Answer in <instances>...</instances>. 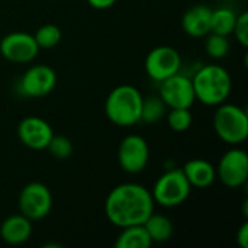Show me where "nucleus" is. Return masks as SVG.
Here are the masks:
<instances>
[{
  "mask_svg": "<svg viewBox=\"0 0 248 248\" xmlns=\"http://www.w3.org/2000/svg\"><path fill=\"white\" fill-rule=\"evenodd\" d=\"M153 212V195L145 186L138 183L118 185L105 201V215L118 228L142 225Z\"/></svg>",
  "mask_w": 248,
  "mask_h": 248,
  "instance_id": "f257e3e1",
  "label": "nucleus"
},
{
  "mask_svg": "<svg viewBox=\"0 0 248 248\" xmlns=\"http://www.w3.org/2000/svg\"><path fill=\"white\" fill-rule=\"evenodd\" d=\"M195 97L206 106H218L224 103L232 89V80L224 67L208 64L201 67L192 77Z\"/></svg>",
  "mask_w": 248,
  "mask_h": 248,
  "instance_id": "f03ea898",
  "label": "nucleus"
},
{
  "mask_svg": "<svg viewBox=\"0 0 248 248\" xmlns=\"http://www.w3.org/2000/svg\"><path fill=\"white\" fill-rule=\"evenodd\" d=\"M141 106V92L131 84H121L108 94L105 102V113L112 124L128 128L140 122Z\"/></svg>",
  "mask_w": 248,
  "mask_h": 248,
  "instance_id": "7ed1b4c3",
  "label": "nucleus"
},
{
  "mask_svg": "<svg viewBox=\"0 0 248 248\" xmlns=\"http://www.w3.org/2000/svg\"><path fill=\"white\" fill-rule=\"evenodd\" d=\"M214 129L225 144L237 145L244 142L248 137V115L246 109L225 102L218 105L214 115Z\"/></svg>",
  "mask_w": 248,
  "mask_h": 248,
  "instance_id": "20e7f679",
  "label": "nucleus"
},
{
  "mask_svg": "<svg viewBox=\"0 0 248 248\" xmlns=\"http://www.w3.org/2000/svg\"><path fill=\"white\" fill-rule=\"evenodd\" d=\"M192 186L189 185L182 169H171L163 173L151 190L154 203L164 208H176L182 205L190 195Z\"/></svg>",
  "mask_w": 248,
  "mask_h": 248,
  "instance_id": "39448f33",
  "label": "nucleus"
},
{
  "mask_svg": "<svg viewBox=\"0 0 248 248\" xmlns=\"http://www.w3.org/2000/svg\"><path fill=\"white\" fill-rule=\"evenodd\" d=\"M52 209L51 190L39 182L28 183L19 195V211L31 221H39L48 217Z\"/></svg>",
  "mask_w": 248,
  "mask_h": 248,
  "instance_id": "423d86ee",
  "label": "nucleus"
},
{
  "mask_svg": "<svg viewBox=\"0 0 248 248\" xmlns=\"http://www.w3.org/2000/svg\"><path fill=\"white\" fill-rule=\"evenodd\" d=\"M217 177L230 189L241 187L248 179V155L241 148H231L222 154L218 167Z\"/></svg>",
  "mask_w": 248,
  "mask_h": 248,
  "instance_id": "0eeeda50",
  "label": "nucleus"
},
{
  "mask_svg": "<svg viewBox=\"0 0 248 248\" xmlns=\"http://www.w3.org/2000/svg\"><path fill=\"white\" fill-rule=\"evenodd\" d=\"M145 71L154 81H163L167 77L179 73L182 67V57L179 51L169 45L153 48L145 57Z\"/></svg>",
  "mask_w": 248,
  "mask_h": 248,
  "instance_id": "6e6552de",
  "label": "nucleus"
},
{
  "mask_svg": "<svg viewBox=\"0 0 248 248\" xmlns=\"http://www.w3.org/2000/svg\"><path fill=\"white\" fill-rule=\"evenodd\" d=\"M158 96L163 99L167 108H187L190 109L196 102L192 78L176 73L166 80L160 81Z\"/></svg>",
  "mask_w": 248,
  "mask_h": 248,
  "instance_id": "1a4fd4ad",
  "label": "nucleus"
},
{
  "mask_svg": "<svg viewBox=\"0 0 248 248\" xmlns=\"http://www.w3.org/2000/svg\"><path fill=\"white\" fill-rule=\"evenodd\" d=\"M57 86V74L54 68L45 64L29 67L19 80L17 90L25 97H44Z\"/></svg>",
  "mask_w": 248,
  "mask_h": 248,
  "instance_id": "9d476101",
  "label": "nucleus"
},
{
  "mask_svg": "<svg viewBox=\"0 0 248 248\" xmlns=\"http://www.w3.org/2000/svg\"><path fill=\"white\" fill-rule=\"evenodd\" d=\"M150 160V148L147 141L135 134L126 135L118 148V161L124 171L129 174L141 173Z\"/></svg>",
  "mask_w": 248,
  "mask_h": 248,
  "instance_id": "9b49d317",
  "label": "nucleus"
},
{
  "mask_svg": "<svg viewBox=\"0 0 248 248\" xmlns=\"http://www.w3.org/2000/svg\"><path fill=\"white\" fill-rule=\"evenodd\" d=\"M38 52L39 46L33 35L26 32H12L0 41V54L10 62H31L36 58Z\"/></svg>",
  "mask_w": 248,
  "mask_h": 248,
  "instance_id": "f8f14e48",
  "label": "nucleus"
},
{
  "mask_svg": "<svg viewBox=\"0 0 248 248\" xmlns=\"http://www.w3.org/2000/svg\"><path fill=\"white\" fill-rule=\"evenodd\" d=\"M52 135L51 125L39 116H26L17 125L20 142L31 150H45Z\"/></svg>",
  "mask_w": 248,
  "mask_h": 248,
  "instance_id": "ddd939ff",
  "label": "nucleus"
},
{
  "mask_svg": "<svg viewBox=\"0 0 248 248\" xmlns=\"http://www.w3.org/2000/svg\"><path fill=\"white\" fill-rule=\"evenodd\" d=\"M32 235V221L22 214L7 217L0 225V237L9 246H20Z\"/></svg>",
  "mask_w": 248,
  "mask_h": 248,
  "instance_id": "4468645a",
  "label": "nucleus"
},
{
  "mask_svg": "<svg viewBox=\"0 0 248 248\" xmlns=\"http://www.w3.org/2000/svg\"><path fill=\"white\" fill-rule=\"evenodd\" d=\"M212 9L206 4H196L189 7L182 17L183 31L193 38H202L211 32Z\"/></svg>",
  "mask_w": 248,
  "mask_h": 248,
  "instance_id": "2eb2a0df",
  "label": "nucleus"
},
{
  "mask_svg": "<svg viewBox=\"0 0 248 248\" xmlns=\"http://www.w3.org/2000/svg\"><path fill=\"white\" fill-rule=\"evenodd\" d=\"M183 173L192 187L206 189L217 179V169L206 160L195 158L183 166Z\"/></svg>",
  "mask_w": 248,
  "mask_h": 248,
  "instance_id": "dca6fc26",
  "label": "nucleus"
},
{
  "mask_svg": "<svg viewBox=\"0 0 248 248\" xmlns=\"http://www.w3.org/2000/svg\"><path fill=\"white\" fill-rule=\"evenodd\" d=\"M121 230L122 231L115 241L116 248H150L153 246V241L144 225H132Z\"/></svg>",
  "mask_w": 248,
  "mask_h": 248,
  "instance_id": "f3484780",
  "label": "nucleus"
},
{
  "mask_svg": "<svg viewBox=\"0 0 248 248\" xmlns=\"http://www.w3.org/2000/svg\"><path fill=\"white\" fill-rule=\"evenodd\" d=\"M153 243H166L173 235L171 221L161 214H151L142 224Z\"/></svg>",
  "mask_w": 248,
  "mask_h": 248,
  "instance_id": "a211bd4d",
  "label": "nucleus"
},
{
  "mask_svg": "<svg viewBox=\"0 0 248 248\" xmlns=\"http://www.w3.org/2000/svg\"><path fill=\"white\" fill-rule=\"evenodd\" d=\"M237 13L230 7H218L211 15V32L228 36L234 31Z\"/></svg>",
  "mask_w": 248,
  "mask_h": 248,
  "instance_id": "6ab92c4d",
  "label": "nucleus"
},
{
  "mask_svg": "<svg viewBox=\"0 0 248 248\" xmlns=\"http://www.w3.org/2000/svg\"><path fill=\"white\" fill-rule=\"evenodd\" d=\"M166 112H167V106L160 96L151 94V96L142 97L140 122H144V124L160 122L166 116Z\"/></svg>",
  "mask_w": 248,
  "mask_h": 248,
  "instance_id": "aec40b11",
  "label": "nucleus"
},
{
  "mask_svg": "<svg viewBox=\"0 0 248 248\" xmlns=\"http://www.w3.org/2000/svg\"><path fill=\"white\" fill-rule=\"evenodd\" d=\"M61 36H62L61 29L54 23L42 25L41 28L36 29V32L33 35L38 46L44 48V49H49V48H54L55 45H58V42L61 41Z\"/></svg>",
  "mask_w": 248,
  "mask_h": 248,
  "instance_id": "412c9836",
  "label": "nucleus"
},
{
  "mask_svg": "<svg viewBox=\"0 0 248 248\" xmlns=\"http://www.w3.org/2000/svg\"><path fill=\"white\" fill-rule=\"evenodd\" d=\"M193 115L187 108H173L167 113V124L174 132H185L192 126Z\"/></svg>",
  "mask_w": 248,
  "mask_h": 248,
  "instance_id": "4be33fe9",
  "label": "nucleus"
},
{
  "mask_svg": "<svg viewBox=\"0 0 248 248\" xmlns=\"http://www.w3.org/2000/svg\"><path fill=\"white\" fill-rule=\"evenodd\" d=\"M230 41L227 36L224 35H218V33H212L206 38V42H205V49H206V54L214 58V60H219V58H224L228 52H230Z\"/></svg>",
  "mask_w": 248,
  "mask_h": 248,
  "instance_id": "5701e85b",
  "label": "nucleus"
},
{
  "mask_svg": "<svg viewBox=\"0 0 248 248\" xmlns=\"http://www.w3.org/2000/svg\"><path fill=\"white\" fill-rule=\"evenodd\" d=\"M45 150H48L51 155L58 160H67L73 154V144L64 135H52Z\"/></svg>",
  "mask_w": 248,
  "mask_h": 248,
  "instance_id": "b1692460",
  "label": "nucleus"
},
{
  "mask_svg": "<svg viewBox=\"0 0 248 248\" xmlns=\"http://www.w3.org/2000/svg\"><path fill=\"white\" fill-rule=\"evenodd\" d=\"M232 33L237 36V41L244 46H248V12H241L237 15V20L234 25Z\"/></svg>",
  "mask_w": 248,
  "mask_h": 248,
  "instance_id": "393cba45",
  "label": "nucleus"
},
{
  "mask_svg": "<svg viewBox=\"0 0 248 248\" xmlns=\"http://www.w3.org/2000/svg\"><path fill=\"white\" fill-rule=\"evenodd\" d=\"M237 243L241 248H248V222L244 221L237 231Z\"/></svg>",
  "mask_w": 248,
  "mask_h": 248,
  "instance_id": "a878e982",
  "label": "nucleus"
},
{
  "mask_svg": "<svg viewBox=\"0 0 248 248\" xmlns=\"http://www.w3.org/2000/svg\"><path fill=\"white\" fill-rule=\"evenodd\" d=\"M87 3H89L93 9L105 10V9L112 7V6L116 3V0H87Z\"/></svg>",
  "mask_w": 248,
  "mask_h": 248,
  "instance_id": "bb28decb",
  "label": "nucleus"
}]
</instances>
